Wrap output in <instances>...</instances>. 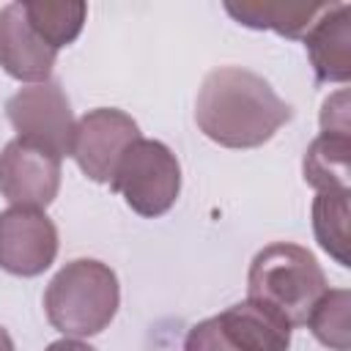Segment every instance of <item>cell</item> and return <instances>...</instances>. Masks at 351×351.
Instances as JSON below:
<instances>
[{"label": "cell", "mask_w": 351, "mask_h": 351, "mask_svg": "<svg viewBox=\"0 0 351 351\" xmlns=\"http://www.w3.org/2000/svg\"><path fill=\"white\" fill-rule=\"evenodd\" d=\"M291 115V104H285L261 74L241 66L208 71L195 101L200 132L225 148H258L269 143Z\"/></svg>", "instance_id": "1"}, {"label": "cell", "mask_w": 351, "mask_h": 351, "mask_svg": "<svg viewBox=\"0 0 351 351\" xmlns=\"http://www.w3.org/2000/svg\"><path fill=\"white\" fill-rule=\"evenodd\" d=\"M326 274L310 250L274 241L263 247L247 274V296L271 307L291 326H304L315 302L326 293Z\"/></svg>", "instance_id": "2"}, {"label": "cell", "mask_w": 351, "mask_h": 351, "mask_svg": "<svg viewBox=\"0 0 351 351\" xmlns=\"http://www.w3.org/2000/svg\"><path fill=\"white\" fill-rule=\"evenodd\" d=\"M121 302L115 271L93 258L66 263L44 293L47 321L69 337H90L110 326Z\"/></svg>", "instance_id": "3"}, {"label": "cell", "mask_w": 351, "mask_h": 351, "mask_svg": "<svg viewBox=\"0 0 351 351\" xmlns=\"http://www.w3.org/2000/svg\"><path fill=\"white\" fill-rule=\"evenodd\" d=\"M110 186L140 217H162L181 192V167L165 143L137 137L118 159Z\"/></svg>", "instance_id": "4"}, {"label": "cell", "mask_w": 351, "mask_h": 351, "mask_svg": "<svg viewBox=\"0 0 351 351\" xmlns=\"http://www.w3.org/2000/svg\"><path fill=\"white\" fill-rule=\"evenodd\" d=\"M291 329L271 307L247 299L195 324L184 340V351H288Z\"/></svg>", "instance_id": "5"}, {"label": "cell", "mask_w": 351, "mask_h": 351, "mask_svg": "<svg viewBox=\"0 0 351 351\" xmlns=\"http://www.w3.org/2000/svg\"><path fill=\"white\" fill-rule=\"evenodd\" d=\"M5 115L19 140L63 159L71 156L74 115L71 104L58 82H38L16 90L5 101Z\"/></svg>", "instance_id": "6"}, {"label": "cell", "mask_w": 351, "mask_h": 351, "mask_svg": "<svg viewBox=\"0 0 351 351\" xmlns=\"http://www.w3.org/2000/svg\"><path fill=\"white\" fill-rule=\"evenodd\" d=\"M140 137L132 115L115 107H99L85 112L74 126L71 156L90 181H110L123 151Z\"/></svg>", "instance_id": "7"}, {"label": "cell", "mask_w": 351, "mask_h": 351, "mask_svg": "<svg viewBox=\"0 0 351 351\" xmlns=\"http://www.w3.org/2000/svg\"><path fill=\"white\" fill-rule=\"evenodd\" d=\"M58 255V228L38 208H8L0 214V269L16 277H36Z\"/></svg>", "instance_id": "8"}, {"label": "cell", "mask_w": 351, "mask_h": 351, "mask_svg": "<svg viewBox=\"0 0 351 351\" xmlns=\"http://www.w3.org/2000/svg\"><path fill=\"white\" fill-rule=\"evenodd\" d=\"M60 189V159L25 143L11 140L0 151V195L19 208H47Z\"/></svg>", "instance_id": "9"}, {"label": "cell", "mask_w": 351, "mask_h": 351, "mask_svg": "<svg viewBox=\"0 0 351 351\" xmlns=\"http://www.w3.org/2000/svg\"><path fill=\"white\" fill-rule=\"evenodd\" d=\"M58 49H52L30 25L22 3L0 8V66L19 82H49Z\"/></svg>", "instance_id": "10"}, {"label": "cell", "mask_w": 351, "mask_h": 351, "mask_svg": "<svg viewBox=\"0 0 351 351\" xmlns=\"http://www.w3.org/2000/svg\"><path fill=\"white\" fill-rule=\"evenodd\" d=\"M315 82H348L351 77V5L332 3L304 36Z\"/></svg>", "instance_id": "11"}, {"label": "cell", "mask_w": 351, "mask_h": 351, "mask_svg": "<svg viewBox=\"0 0 351 351\" xmlns=\"http://www.w3.org/2000/svg\"><path fill=\"white\" fill-rule=\"evenodd\" d=\"M332 3H285V0H241L225 3V11L244 27L274 30L285 38H304L315 19Z\"/></svg>", "instance_id": "12"}, {"label": "cell", "mask_w": 351, "mask_h": 351, "mask_svg": "<svg viewBox=\"0 0 351 351\" xmlns=\"http://www.w3.org/2000/svg\"><path fill=\"white\" fill-rule=\"evenodd\" d=\"M304 181L318 192H348L351 181V134L321 132L302 162Z\"/></svg>", "instance_id": "13"}, {"label": "cell", "mask_w": 351, "mask_h": 351, "mask_svg": "<svg viewBox=\"0 0 351 351\" xmlns=\"http://www.w3.org/2000/svg\"><path fill=\"white\" fill-rule=\"evenodd\" d=\"M25 14L33 25V30L52 47H69L85 25L88 16V5L80 0H66V3H47V0H27L22 3Z\"/></svg>", "instance_id": "14"}, {"label": "cell", "mask_w": 351, "mask_h": 351, "mask_svg": "<svg viewBox=\"0 0 351 351\" xmlns=\"http://www.w3.org/2000/svg\"><path fill=\"white\" fill-rule=\"evenodd\" d=\"M313 233L324 252H329L340 266H351L348 192H318L313 200Z\"/></svg>", "instance_id": "15"}, {"label": "cell", "mask_w": 351, "mask_h": 351, "mask_svg": "<svg viewBox=\"0 0 351 351\" xmlns=\"http://www.w3.org/2000/svg\"><path fill=\"white\" fill-rule=\"evenodd\" d=\"M348 310H351V293L346 288H326V293L315 302V307L307 315V326L321 346L332 351L351 348Z\"/></svg>", "instance_id": "16"}, {"label": "cell", "mask_w": 351, "mask_h": 351, "mask_svg": "<svg viewBox=\"0 0 351 351\" xmlns=\"http://www.w3.org/2000/svg\"><path fill=\"white\" fill-rule=\"evenodd\" d=\"M321 132L332 134H351V115H348V90L332 93L321 107Z\"/></svg>", "instance_id": "17"}, {"label": "cell", "mask_w": 351, "mask_h": 351, "mask_svg": "<svg viewBox=\"0 0 351 351\" xmlns=\"http://www.w3.org/2000/svg\"><path fill=\"white\" fill-rule=\"evenodd\" d=\"M44 351H96V348L88 346V343H82V340H77V337H66V340H55V343H49Z\"/></svg>", "instance_id": "18"}, {"label": "cell", "mask_w": 351, "mask_h": 351, "mask_svg": "<svg viewBox=\"0 0 351 351\" xmlns=\"http://www.w3.org/2000/svg\"><path fill=\"white\" fill-rule=\"evenodd\" d=\"M0 351H14V340L3 326H0Z\"/></svg>", "instance_id": "19"}]
</instances>
